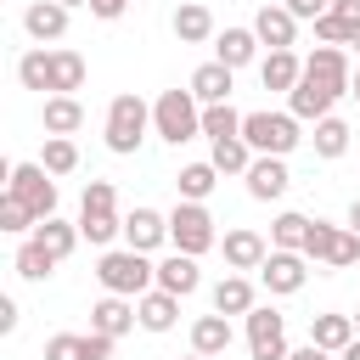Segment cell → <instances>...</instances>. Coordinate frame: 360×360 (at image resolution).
Instances as JSON below:
<instances>
[{"instance_id": "cell-52", "label": "cell", "mask_w": 360, "mask_h": 360, "mask_svg": "<svg viewBox=\"0 0 360 360\" xmlns=\"http://www.w3.org/2000/svg\"><path fill=\"white\" fill-rule=\"evenodd\" d=\"M354 332H360V309H354Z\"/></svg>"}, {"instance_id": "cell-14", "label": "cell", "mask_w": 360, "mask_h": 360, "mask_svg": "<svg viewBox=\"0 0 360 360\" xmlns=\"http://www.w3.org/2000/svg\"><path fill=\"white\" fill-rule=\"evenodd\" d=\"M163 242H169V214H158V208H129L124 214V248L158 253Z\"/></svg>"}, {"instance_id": "cell-42", "label": "cell", "mask_w": 360, "mask_h": 360, "mask_svg": "<svg viewBox=\"0 0 360 360\" xmlns=\"http://www.w3.org/2000/svg\"><path fill=\"white\" fill-rule=\"evenodd\" d=\"M281 6H287L298 22H321V17L332 11V0H281Z\"/></svg>"}, {"instance_id": "cell-13", "label": "cell", "mask_w": 360, "mask_h": 360, "mask_svg": "<svg viewBox=\"0 0 360 360\" xmlns=\"http://www.w3.org/2000/svg\"><path fill=\"white\" fill-rule=\"evenodd\" d=\"M253 34H259L264 51H292V45H298V17H292L287 6H276V0H264L259 17H253Z\"/></svg>"}, {"instance_id": "cell-3", "label": "cell", "mask_w": 360, "mask_h": 360, "mask_svg": "<svg viewBox=\"0 0 360 360\" xmlns=\"http://www.w3.org/2000/svg\"><path fill=\"white\" fill-rule=\"evenodd\" d=\"M152 135L169 141V146L197 141V135H202V101H197L191 90H163V96L152 101Z\"/></svg>"}, {"instance_id": "cell-2", "label": "cell", "mask_w": 360, "mask_h": 360, "mask_svg": "<svg viewBox=\"0 0 360 360\" xmlns=\"http://www.w3.org/2000/svg\"><path fill=\"white\" fill-rule=\"evenodd\" d=\"M96 281H101V292L141 298V292L158 287V264H152L146 253H135V248H107V253L96 259Z\"/></svg>"}, {"instance_id": "cell-51", "label": "cell", "mask_w": 360, "mask_h": 360, "mask_svg": "<svg viewBox=\"0 0 360 360\" xmlns=\"http://www.w3.org/2000/svg\"><path fill=\"white\" fill-rule=\"evenodd\" d=\"M56 6H68V11H73V6H90V0H56Z\"/></svg>"}, {"instance_id": "cell-11", "label": "cell", "mask_w": 360, "mask_h": 360, "mask_svg": "<svg viewBox=\"0 0 360 360\" xmlns=\"http://www.w3.org/2000/svg\"><path fill=\"white\" fill-rule=\"evenodd\" d=\"M219 253H225L231 276H248V270H259V264L270 259V242H264L253 225H231V231L219 236Z\"/></svg>"}, {"instance_id": "cell-9", "label": "cell", "mask_w": 360, "mask_h": 360, "mask_svg": "<svg viewBox=\"0 0 360 360\" xmlns=\"http://www.w3.org/2000/svg\"><path fill=\"white\" fill-rule=\"evenodd\" d=\"M242 321H248V354H253V360H287V354H292V349H287V315H281V309L259 304V309H248Z\"/></svg>"}, {"instance_id": "cell-40", "label": "cell", "mask_w": 360, "mask_h": 360, "mask_svg": "<svg viewBox=\"0 0 360 360\" xmlns=\"http://www.w3.org/2000/svg\"><path fill=\"white\" fill-rule=\"evenodd\" d=\"M45 360H84V332H56V338H45Z\"/></svg>"}, {"instance_id": "cell-54", "label": "cell", "mask_w": 360, "mask_h": 360, "mask_svg": "<svg viewBox=\"0 0 360 360\" xmlns=\"http://www.w3.org/2000/svg\"><path fill=\"white\" fill-rule=\"evenodd\" d=\"M354 56H360V45H354Z\"/></svg>"}, {"instance_id": "cell-32", "label": "cell", "mask_w": 360, "mask_h": 360, "mask_svg": "<svg viewBox=\"0 0 360 360\" xmlns=\"http://www.w3.org/2000/svg\"><path fill=\"white\" fill-rule=\"evenodd\" d=\"M174 186H180V202H208V191L219 186V169L214 163H186L174 174Z\"/></svg>"}, {"instance_id": "cell-49", "label": "cell", "mask_w": 360, "mask_h": 360, "mask_svg": "<svg viewBox=\"0 0 360 360\" xmlns=\"http://www.w3.org/2000/svg\"><path fill=\"white\" fill-rule=\"evenodd\" d=\"M338 360H360V338H354V343H349V349H343Z\"/></svg>"}, {"instance_id": "cell-21", "label": "cell", "mask_w": 360, "mask_h": 360, "mask_svg": "<svg viewBox=\"0 0 360 360\" xmlns=\"http://www.w3.org/2000/svg\"><path fill=\"white\" fill-rule=\"evenodd\" d=\"M231 315H197L191 321V354H208V360H219L225 349H231Z\"/></svg>"}, {"instance_id": "cell-28", "label": "cell", "mask_w": 360, "mask_h": 360, "mask_svg": "<svg viewBox=\"0 0 360 360\" xmlns=\"http://www.w3.org/2000/svg\"><path fill=\"white\" fill-rule=\"evenodd\" d=\"M39 124H45V135H73V129L84 124V107H79V96H45V107H39Z\"/></svg>"}, {"instance_id": "cell-43", "label": "cell", "mask_w": 360, "mask_h": 360, "mask_svg": "<svg viewBox=\"0 0 360 360\" xmlns=\"http://www.w3.org/2000/svg\"><path fill=\"white\" fill-rule=\"evenodd\" d=\"M84 360H112V338H101V332H84Z\"/></svg>"}, {"instance_id": "cell-31", "label": "cell", "mask_w": 360, "mask_h": 360, "mask_svg": "<svg viewBox=\"0 0 360 360\" xmlns=\"http://www.w3.org/2000/svg\"><path fill=\"white\" fill-rule=\"evenodd\" d=\"M56 264H62V259H51V253H45L34 236H22V242H17V259H11V270H17L22 281H51V270H56Z\"/></svg>"}, {"instance_id": "cell-29", "label": "cell", "mask_w": 360, "mask_h": 360, "mask_svg": "<svg viewBox=\"0 0 360 360\" xmlns=\"http://www.w3.org/2000/svg\"><path fill=\"white\" fill-rule=\"evenodd\" d=\"M304 242H309V214H276L270 219V248H281V253H304Z\"/></svg>"}, {"instance_id": "cell-7", "label": "cell", "mask_w": 360, "mask_h": 360, "mask_svg": "<svg viewBox=\"0 0 360 360\" xmlns=\"http://www.w3.org/2000/svg\"><path fill=\"white\" fill-rule=\"evenodd\" d=\"M6 197H17L34 219H56V180L45 163H11L6 169Z\"/></svg>"}, {"instance_id": "cell-37", "label": "cell", "mask_w": 360, "mask_h": 360, "mask_svg": "<svg viewBox=\"0 0 360 360\" xmlns=\"http://www.w3.org/2000/svg\"><path fill=\"white\" fill-rule=\"evenodd\" d=\"M39 163H45L51 174H73V169H79V146H73V135H45Z\"/></svg>"}, {"instance_id": "cell-23", "label": "cell", "mask_w": 360, "mask_h": 360, "mask_svg": "<svg viewBox=\"0 0 360 360\" xmlns=\"http://www.w3.org/2000/svg\"><path fill=\"white\" fill-rule=\"evenodd\" d=\"M253 56H259V34H253V28H225V34H214V62H225L231 73L248 68Z\"/></svg>"}, {"instance_id": "cell-20", "label": "cell", "mask_w": 360, "mask_h": 360, "mask_svg": "<svg viewBox=\"0 0 360 360\" xmlns=\"http://www.w3.org/2000/svg\"><path fill=\"white\" fill-rule=\"evenodd\" d=\"M135 315H141L146 332H174V321H180V298L163 292V287H152V292L135 298Z\"/></svg>"}, {"instance_id": "cell-53", "label": "cell", "mask_w": 360, "mask_h": 360, "mask_svg": "<svg viewBox=\"0 0 360 360\" xmlns=\"http://www.w3.org/2000/svg\"><path fill=\"white\" fill-rule=\"evenodd\" d=\"M186 360H208V354H186Z\"/></svg>"}, {"instance_id": "cell-41", "label": "cell", "mask_w": 360, "mask_h": 360, "mask_svg": "<svg viewBox=\"0 0 360 360\" xmlns=\"http://www.w3.org/2000/svg\"><path fill=\"white\" fill-rule=\"evenodd\" d=\"M79 208H118V191H112V180H90Z\"/></svg>"}, {"instance_id": "cell-24", "label": "cell", "mask_w": 360, "mask_h": 360, "mask_svg": "<svg viewBox=\"0 0 360 360\" xmlns=\"http://www.w3.org/2000/svg\"><path fill=\"white\" fill-rule=\"evenodd\" d=\"M259 79H264V90H287V96H292V84L304 79L298 51H264V56H259Z\"/></svg>"}, {"instance_id": "cell-47", "label": "cell", "mask_w": 360, "mask_h": 360, "mask_svg": "<svg viewBox=\"0 0 360 360\" xmlns=\"http://www.w3.org/2000/svg\"><path fill=\"white\" fill-rule=\"evenodd\" d=\"M287 360H338V354H326V349H315V343H304V349H292Z\"/></svg>"}, {"instance_id": "cell-26", "label": "cell", "mask_w": 360, "mask_h": 360, "mask_svg": "<svg viewBox=\"0 0 360 360\" xmlns=\"http://www.w3.org/2000/svg\"><path fill=\"white\" fill-rule=\"evenodd\" d=\"M248 309H259V292H253L248 276H225V281H214V315H248Z\"/></svg>"}, {"instance_id": "cell-36", "label": "cell", "mask_w": 360, "mask_h": 360, "mask_svg": "<svg viewBox=\"0 0 360 360\" xmlns=\"http://www.w3.org/2000/svg\"><path fill=\"white\" fill-rule=\"evenodd\" d=\"M202 135H208V141H231V135H242V112H236L231 101L202 107Z\"/></svg>"}, {"instance_id": "cell-6", "label": "cell", "mask_w": 360, "mask_h": 360, "mask_svg": "<svg viewBox=\"0 0 360 360\" xmlns=\"http://www.w3.org/2000/svg\"><path fill=\"white\" fill-rule=\"evenodd\" d=\"M169 248L174 253H191V259H202L208 248H219V231H214L208 202H174L169 208Z\"/></svg>"}, {"instance_id": "cell-50", "label": "cell", "mask_w": 360, "mask_h": 360, "mask_svg": "<svg viewBox=\"0 0 360 360\" xmlns=\"http://www.w3.org/2000/svg\"><path fill=\"white\" fill-rule=\"evenodd\" d=\"M349 96H354V101H360V68H354V79H349Z\"/></svg>"}, {"instance_id": "cell-34", "label": "cell", "mask_w": 360, "mask_h": 360, "mask_svg": "<svg viewBox=\"0 0 360 360\" xmlns=\"http://www.w3.org/2000/svg\"><path fill=\"white\" fill-rule=\"evenodd\" d=\"M208 163H214L219 174H248V169H253V146H248L242 135H231V141H214Z\"/></svg>"}, {"instance_id": "cell-27", "label": "cell", "mask_w": 360, "mask_h": 360, "mask_svg": "<svg viewBox=\"0 0 360 360\" xmlns=\"http://www.w3.org/2000/svg\"><path fill=\"white\" fill-rule=\"evenodd\" d=\"M84 73H90V68H84L79 51H62V45L51 51V96H73V90H84Z\"/></svg>"}, {"instance_id": "cell-18", "label": "cell", "mask_w": 360, "mask_h": 360, "mask_svg": "<svg viewBox=\"0 0 360 360\" xmlns=\"http://www.w3.org/2000/svg\"><path fill=\"white\" fill-rule=\"evenodd\" d=\"M158 287H163V292H174V298H191V292L202 287L197 259H191V253H169V259H158Z\"/></svg>"}, {"instance_id": "cell-44", "label": "cell", "mask_w": 360, "mask_h": 360, "mask_svg": "<svg viewBox=\"0 0 360 360\" xmlns=\"http://www.w3.org/2000/svg\"><path fill=\"white\" fill-rule=\"evenodd\" d=\"M129 11V0H90V17H101V22H118Z\"/></svg>"}, {"instance_id": "cell-17", "label": "cell", "mask_w": 360, "mask_h": 360, "mask_svg": "<svg viewBox=\"0 0 360 360\" xmlns=\"http://www.w3.org/2000/svg\"><path fill=\"white\" fill-rule=\"evenodd\" d=\"M354 338H360V332H354V315H338V309H326V315H309V343H315V349H326V354H343Z\"/></svg>"}, {"instance_id": "cell-1", "label": "cell", "mask_w": 360, "mask_h": 360, "mask_svg": "<svg viewBox=\"0 0 360 360\" xmlns=\"http://www.w3.org/2000/svg\"><path fill=\"white\" fill-rule=\"evenodd\" d=\"M349 79H354L349 51H343V45H315V51L304 56V79H298L292 96H287V112H292L298 124H321V118H332L338 96H349Z\"/></svg>"}, {"instance_id": "cell-45", "label": "cell", "mask_w": 360, "mask_h": 360, "mask_svg": "<svg viewBox=\"0 0 360 360\" xmlns=\"http://www.w3.org/2000/svg\"><path fill=\"white\" fill-rule=\"evenodd\" d=\"M0 332H17V298H0Z\"/></svg>"}, {"instance_id": "cell-39", "label": "cell", "mask_w": 360, "mask_h": 360, "mask_svg": "<svg viewBox=\"0 0 360 360\" xmlns=\"http://www.w3.org/2000/svg\"><path fill=\"white\" fill-rule=\"evenodd\" d=\"M34 225H39V219H34L17 197H0V231H11V236H34Z\"/></svg>"}, {"instance_id": "cell-8", "label": "cell", "mask_w": 360, "mask_h": 360, "mask_svg": "<svg viewBox=\"0 0 360 360\" xmlns=\"http://www.w3.org/2000/svg\"><path fill=\"white\" fill-rule=\"evenodd\" d=\"M304 259L309 264H326V270H349L360 259V236L349 225H326V219H309V242H304Z\"/></svg>"}, {"instance_id": "cell-15", "label": "cell", "mask_w": 360, "mask_h": 360, "mask_svg": "<svg viewBox=\"0 0 360 360\" xmlns=\"http://www.w3.org/2000/svg\"><path fill=\"white\" fill-rule=\"evenodd\" d=\"M242 180H248V197H253V202H276V197H287V186H292L287 158H253V169H248Z\"/></svg>"}, {"instance_id": "cell-38", "label": "cell", "mask_w": 360, "mask_h": 360, "mask_svg": "<svg viewBox=\"0 0 360 360\" xmlns=\"http://www.w3.org/2000/svg\"><path fill=\"white\" fill-rule=\"evenodd\" d=\"M315 39H321V45H343V51H354V45H360V22H349V17H332V11H326V17L315 22Z\"/></svg>"}, {"instance_id": "cell-19", "label": "cell", "mask_w": 360, "mask_h": 360, "mask_svg": "<svg viewBox=\"0 0 360 360\" xmlns=\"http://www.w3.org/2000/svg\"><path fill=\"white\" fill-rule=\"evenodd\" d=\"M231 84H236V73L225 68V62H202L197 73H191V96L202 101V107H219V101H231Z\"/></svg>"}, {"instance_id": "cell-4", "label": "cell", "mask_w": 360, "mask_h": 360, "mask_svg": "<svg viewBox=\"0 0 360 360\" xmlns=\"http://www.w3.org/2000/svg\"><path fill=\"white\" fill-rule=\"evenodd\" d=\"M146 129H152V107H146L135 90H124V96H112V101H107V124H101V135H107V152H118V158L141 152Z\"/></svg>"}, {"instance_id": "cell-12", "label": "cell", "mask_w": 360, "mask_h": 360, "mask_svg": "<svg viewBox=\"0 0 360 360\" xmlns=\"http://www.w3.org/2000/svg\"><path fill=\"white\" fill-rule=\"evenodd\" d=\"M141 326V315H135V298H118V292H101L96 304H90V332H101V338H124V332H135Z\"/></svg>"}, {"instance_id": "cell-5", "label": "cell", "mask_w": 360, "mask_h": 360, "mask_svg": "<svg viewBox=\"0 0 360 360\" xmlns=\"http://www.w3.org/2000/svg\"><path fill=\"white\" fill-rule=\"evenodd\" d=\"M242 141L253 146V158H287L304 146V129L292 112H242Z\"/></svg>"}, {"instance_id": "cell-33", "label": "cell", "mask_w": 360, "mask_h": 360, "mask_svg": "<svg viewBox=\"0 0 360 360\" xmlns=\"http://www.w3.org/2000/svg\"><path fill=\"white\" fill-rule=\"evenodd\" d=\"M349 135H354V129H349L343 118H321V124H315V135H309V146H315V158H326V163H332V158H343V152H349Z\"/></svg>"}, {"instance_id": "cell-30", "label": "cell", "mask_w": 360, "mask_h": 360, "mask_svg": "<svg viewBox=\"0 0 360 360\" xmlns=\"http://www.w3.org/2000/svg\"><path fill=\"white\" fill-rule=\"evenodd\" d=\"M34 242H39L51 259H68L84 236H79V225H68V219H39V225H34Z\"/></svg>"}, {"instance_id": "cell-22", "label": "cell", "mask_w": 360, "mask_h": 360, "mask_svg": "<svg viewBox=\"0 0 360 360\" xmlns=\"http://www.w3.org/2000/svg\"><path fill=\"white\" fill-rule=\"evenodd\" d=\"M174 39H180V45H208V39H214V11H208L202 0L174 6Z\"/></svg>"}, {"instance_id": "cell-16", "label": "cell", "mask_w": 360, "mask_h": 360, "mask_svg": "<svg viewBox=\"0 0 360 360\" xmlns=\"http://www.w3.org/2000/svg\"><path fill=\"white\" fill-rule=\"evenodd\" d=\"M22 34H28L34 45L62 39V34H68V6H56V0H28V6H22Z\"/></svg>"}, {"instance_id": "cell-46", "label": "cell", "mask_w": 360, "mask_h": 360, "mask_svg": "<svg viewBox=\"0 0 360 360\" xmlns=\"http://www.w3.org/2000/svg\"><path fill=\"white\" fill-rule=\"evenodd\" d=\"M332 17H349V22H360V0H332Z\"/></svg>"}, {"instance_id": "cell-35", "label": "cell", "mask_w": 360, "mask_h": 360, "mask_svg": "<svg viewBox=\"0 0 360 360\" xmlns=\"http://www.w3.org/2000/svg\"><path fill=\"white\" fill-rule=\"evenodd\" d=\"M17 79H22V90H51V51L45 45H34V51H22L17 56Z\"/></svg>"}, {"instance_id": "cell-10", "label": "cell", "mask_w": 360, "mask_h": 360, "mask_svg": "<svg viewBox=\"0 0 360 360\" xmlns=\"http://www.w3.org/2000/svg\"><path fill=\"white\" fill-rule=\"evenodd\" d=\"M304 281H309V259H304V253H281V248H270V259L259 264V287L276 292V298L304 292Z\"/></svg>"}, {"instance_id": "cell-48", "label": "cell", "mask_w": 360, "mask_h": 360, "mask_svg": "<svg viewBox=\"0 0 360 360\" xmlns=\"http://www.w3.org/2000/svg\"><path fill=\"white\" fill-rule=\"evenodd\" d=\"M349 231H354V236H360V197H354V202H349Z\"/></svg>"}, {"instance_id": "cell-25", "label": "cell", "mask_w": 360, "mask_h": 360, "mask_svg": "<svg viewBox=\"0 0 360 360\" xmlns=\"http://www.w3.org/2000/svg\"><path fill=\"white\" fill-rule=\"evenodd\" d=\"M79 236L90 242V248H112L118 236H124V219H118V208H79Z\"/></svg>"}]
</instances>
